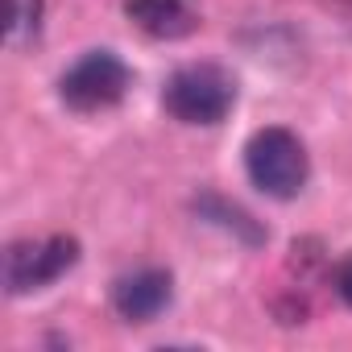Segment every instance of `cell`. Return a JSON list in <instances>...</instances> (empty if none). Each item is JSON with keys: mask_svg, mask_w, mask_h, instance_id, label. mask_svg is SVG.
<instances>
[{"mask_svg": "<svg viewBox=\"0 0 352 352\" xmlns=\"http://www.w3.org/2000/svg\"><path fill=\"white\" fill-rule=\"evenodd\" d=\"M245 174L249 183L270 195V199H294L307 179H311V157L307 145L290 133V129H257L245 145Z\"/></svg>", "mask_w": 352, "mask_h": 352, "instance_id": "cell-1", "label": "cell"}, {"mask_svg": "<svg viewBox=\"0 0 352 352\" xmlns=\"http://www.w3.org/2000/svg\"><path fill=\"white\" fill-rule=\"evenodd\" d=\"M162 104L183 124H220L236 104V79L216 63H191L166 79Z\"/></svg>", "mask_w": 352, "mask_h": 352, "instance_id": "cell-2", "label": "cell"}, {"mask_svg": "<svg viewBox=\"0 0 352 352\" xmlns=\"http://www.w3.org/2000/svg\"><path fill=\"white\" fill-rule=\"evenodd\" d=\"M129 83H133V75L120 63V54H112V50H87L83 58H75L63 71L58 96L75 112H100V108L120 104L124 91H129Z\"/></svg>", "mask_w": 352, "mask_h": 352, "instance_id": "cell-3", "label": "cell"}, {"mask_svg": "<svg viewBox=\"0 0 352 352\" xmlns=\"http://www.w3.org/2000/svg\"><path fill=\"white\" fill-rule=\"evenodd\" d=\"M79 261L75 236H38V241H13L5 253V286L9 294H30L50 282H58Z\"/></svg>", "mask_w": 352, "mask_h": 352, "instance_id": "cell-4", "label": "cell"}, {"mask_svg": "<svg viewBox=\"0 0 352 352\" xmlns=\"http://www.w3.org/2000/svg\"><path fill=\"white\" fill-rule=\"evenodd\" d=\"M174 298V278L166 270H133L112 282V307L124 323L157 319Z\"/></svg>", "mask_w": 352, "mask_h": 352, "instance_id": "cell-5", "label": "cell"}, {"mask_svg": "<svg viewBox=\"0 0 352 352\" xmlns=\"http://www.w3.org/2000/svg\"><path fill=\"white\" fill-rule=\"evenodd\" d=\"M124 13L141 34L162 38V42L187 38L199 25V13L191 9V0H124Z\"/></svg>", "mask_w": 352, "mask_h": 352, "instance_id": "cell-6", "label": "cell"}, {"mask_svg": "<svg viewBox=\"0 0 352 352\" xmlns=\"http://www.w3.org/2000/svg\"><path fill=\"white\" fill-rule=\"evenodd\" d=\"M42 30V0H9V46L34 42Z\"/></svg>", "mask_w": 352, "mask_h": 352, "instance_id": "cell-7", "label": "cell"}, {"mask_svg": "<svg viewBox=\"0 0 352 352\" xmlns=\"http://www.w3.org/2000/svg\"><path fill=\"white\" fill-rule=\"evenodd\" d=\"M336 294L352 307V257H344V261L336 265Z\"/></svg>", "mask_w": 352, "mask_h": 352, "instance_id": "cell-8", "label": "cell"}]
</instances>
